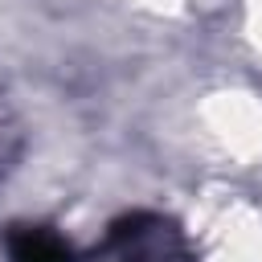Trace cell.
Wrapping results in <instances>:
<instances>
[{
	"mask_svg": "<svg viewBox=\"0 0 262 262\" xmlns=\"http://www.w3.org/2000/svg\"><path fill=\"white\" fill-rule=\"evenodd\" d=\"M168 225L164 221H156V217H131L127 225H119L115 229V242H123L127 250H123V262H184V254H180V246L172 242H164L168 233H164Z\"/></svg>",
	"mask_w": 262,
	"mask_h": 262,
	"instance_id": "1",
	"label": "cell"
},
{
	"mask_svg": "<svg viewBox=\"0 0 262 262\" xmlns=\"http://www.w3.org/2000/svg\"><path fill=\"white\" fill-rule=\"evenodd\" d=\"M8 258L12 262H70V250L45 225H12L8 229Z\"/></svg>",
	"mask_w": 262,
	"mask_h": 262,
	"instance_id": "2",
	"label": "cell"
}]
</instances>
